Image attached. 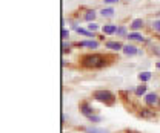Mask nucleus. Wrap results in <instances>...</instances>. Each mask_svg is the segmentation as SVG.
Listing matches in <instances>:
<instances>
[{"label": "nucleus", "instance_id": "9d476101", "mask_svg": "<svg viewBox=\"0 0 160 133\" xmlns=\"http://www.w3.org/2000/svg\"><path fill=\"white\" fill-rule=\"evenodd\" d=\"M105 48L109 49V51H122L123 49V44H122V41L112 40V41H106L105 43Z\"/></svg>", "mask_w": 160, "mask_h": 133}, {"label": "nucleus", "instance_id": "9b49d317", "mask_svg": "<svg viewBox=\"0 0 160 133\" xmlns=\"http://www.w3.org/2000/svg\"><path fill=\"white\" fill-rule=\"evenodd\" d=\"M143 26H145V20L143 19H134L131 21V25H129L131 31H140Z\"/></svg>", "mask_w": 160, "mask_h": 133}, {"label": "nucleus", "instance_id": "5701e85b", "mask_svg": "<svg viewBox=\"0 0 160 133\" xmlns=\"http://www.w3.org/2000/svg\"><path fill=\"white\" fill-rule=\"evenodd\" d=\"M86 28H88L89 31H92V32H96L97 29H100V26L97 25V23H94V21H91V23H89V25H88Z\"/></svg>", "mask_w": 160, "mask_h": 133}, {"label": "nucleus", "instance_id": "aec40b11", "mask_svg": "<svg viewBox=\"0 0 160 133\" xmlns=\"http://www.w3.org/2000/svg\"><path fill=\"white\" fill-rule=\"evenodd\" d=\"M88 121H89V122H92V124H97V122H102V116H100V115H92V116H89V118H88Z\"/></svg>", "mask_w": 160, "mask_h": 133}, {"label": "nucleus", "instance_id": "a211bd4d", "mask_svg": "<svg viewBox=\"0 0 160 133\" xmlns=\"http://www.w3.org/2000/svg\"><path fill=\"white\" fill-rule=\"evenodd\" d=\"M85 132L86 133H109V130H106V129H100V127H86Z\"/></svg>", "mask_w": 160, "mask_h": 133}, {"label": "nucleus", "instance_id": "6ab92c4d", "mask_svg": "<svg viewBox=\"0 0 160 133\" xmlns=\"http://www.w3.org/2000/svg\"><path fill=\"white\" fill-rule=\"evenodd\" d=\"M71 48H72L71 43H68L66 40L62 41V52H63V54H69V52H71Z\"/></svg>", "mask_w": 160, "mask_h": 133}, {"label": "nucleus", "instance_id": "ddd939ff", "mask_svg": "<svg viewBox=\"0 0 160 133\" xmlns=\"http://www.w3.org/2000/svg\"><path fill=\"white\" fill-rule=\"evenodd\" d=\"M146 90H148V86H146V83H142L140 86H137V87H136L134 94H136V96H139V98H140V96H145L146 94H148Z\"/></svg>", "mask_w": 160, "mask_h": 133}, {"label": "nucleus", "instance_id": "4468645a", "mask_svg": "<svg viewBox=\"0 0 160 133\" xmlns=\"http://www.w3.org/2000/svg\"><path fill=\"white\" fill-rule=\"evenodd\" d=\"M114 8H111V6H106V8H103L102 11H100V16L102 17H105V19H111V17H114Z\"/></svg>", "mask_w": 160, "mask_h": 133}, {"label": "nucleus", "instance_id": "a878e982", "mask_svg": "<svg viewBox=\"0 0 160 133\" xmlns=\"http://www.w3.org/2000/svg\"><path fill=\"white\" fill-rule=\"evenodd\" d=\"M157 16H159V17H160V11H159V12H157Z\"/></svg>", "mask_w": 160, "mask_h": 133}, {"label": "nucleus", "instance_id": "393cba45", "mask_svg": "<svg viewBox=\"0 0 160 133\" xmlns=\"http://www.w3.org/2000/svg\"><path fill=\"white\" fill-rule=\"evenodd\" d=\"M156 67H157V69L160 71V61H157V63H156Z\"/></svg>", "mask_w": 160, "mask_h": 133}, {"label": "nucleus", "instance_id": "bb28decb", "mask_svg": "<svg viewBox=\"0 0 160 133\" xmlns=\"http://www.w3.org/2000/svg\"><path fill=\"white\" fill-rule=\"evenodd\" d=\"M159 109H160V101H159Z\"/></svg>", "mask_w": 160, "mask_h": 133}, {"label": "nucleus", "instance_id": "b1692460", "mask_svg": "<svg viewBox=\"0 0 160 133\" xmlns=\"http://www.w3.org/2000/svg\"><path fill=\"white\" fill-rule=\"evenodd\" d=\"M105 5H114V3H119V0H103Z\"/></svg>", "mask_w": 160, "mask_h": 133}, {"label": "nucleus", "instance_id": "4be33fe9", "mask_svg": "<svg viewBox=\"0 0 160 133\" xmlns=\"http://www.w3.org/2000/svg\"><path fill=\"white\" fill-rule=\"evenodd\" d=\"M60 37H62V40H68V38H69V31L65 29V28H62V31H60Z\"/></svg>", "mask_w": 160, "mask_h": 133}, {"label": "nucleus", "instance_id": "f3484780", "mask_svg": "<svg viewBox=\"0 0 160 133\" xmlns=\"http://www.w3.org/2000/svg\"><path fill=\"white\" fill-rule=\"evenodd\" d=\"M128 29H126V26H123V25H120V26H117V31H116V35L117 37H122V38H126L128 37Z\"/></svg>", "mask_w": 160, "mask_h": 133}, {"label": "nucleus", "instance_id": "39448f33", "mask_svg": "<svg viewBox=\"0 0 160 133\" xmlns=\"http://www.w3.org/2000/svg\"><path fill=\"white\" fill-rule=\"evenodd\" d=\"M122 52L126 55V57H134V55H139L140 54V49L136 46V44H132V43H128V44H123V49H122Z\"/></svg>", "mask_w": 160, "mask_h": 133}, {"label": "nucleus", "instance_id": "f257e3e1", "mask_svg": "<svg viewBox=\"0 0 160 133\" xmlns=\"http://www.w3.org/2000/svg\"><path fill=\"white\" fill-rule=\"evenodd\" d=\"M109 58L103 54H97V52H92V54H85L80 57V66L85 67V69H102L105 66L109 64L108 61Z\"/></svg>", "mask_w": 160, "mask_h": 133}, {"label": "nucleus", "instance_id": "cd10ccee", "mask_svg": "<svg viewBox=\"0 0 160 133\" xmlns=\"http://www.w3.org/2000/svg\"><path fill=\"white\" fill-rule=\"evenodd\" d=\"M128 133H134V132H128Z\"/></svg>", "mask_w": 160, "mask_h": 133}, {"label": "nucleus", "instance_id": "2eb2a0df", "mask_svg": "<svg viewBox=\"0 0 160 133\" xmlns=\"http://www.w3.org/2000/svg\"><path fill=\"white\" fill-rule=\"evenodd\" d=\"M76 32L79 34V35H83V37H96V32H92V31H89L88 28L85 29V28H77L76 29Z\"/></svg>", "mask_w": 160, "mask_h": 133}, {"label": "nucleus", "instance_id": "f8f14e48", "mask_svg": "<svg viewBox=\"0 0 160 133\" xmlns=\"http://www.w3.org/2000/svg\"><path fill=\"white\" fill-rule=\"evenodd\" d=\"M96 17H97V12H96L94 9H86V11H85V14H83V20H85V21H88V23L94 21Z\"/></svg>", "mask_w": 160, "mask_h": 133}, {"label": "nucleus", "instance_id": "20e7f679", "mask_svg": "<svg viewBox=\"0 0 160 133\" xmlns=\"http://www.w3.org/2000/svg\"><path fill=\"white\" fill-rule=\"evenodd\" d=\"M143 101L148 107H156L159 106V101H160V96L156 94V92H148L146 95L143 96Z\"/></svg>", "mask_w": 160, "mask_h": 133}, {"label": "nucleus", "instance_id": "6e6552de", "mask_svg": "<svg viewBox=\"0 0 160 133\" xmlns=\"http://www.w3.org/2000/svg\"><path fill=\"white\" fill-rule=\"evenodd\" d=\"M126 38H128L129 41H136V43H145V41H146V38L143 37L139 31H131Z\"/></svg>", "mask_w": 160, "mask_h": 133}, {"label": "nucleus", "instance_id": "423d86ee", "mask_svg": "<svg viewBox=\"0 0 160 133\" xmlns=\"http://www.w3.org/2000/svg\"><path fill=\"white\" fill-rule=\"evenodd\" d=\"M76 46L77 48H89V49H97L100 46V43L97 40H94V38H91V40H82V41H77L76 43Z\"/></svg>", "mask_w": 160, "mask_h": 133}, {"label": "nucleus", "instance_id": "412c9836", "mask_svg": "<svg viewBox=\"0 0 160 133\" xmlns=\"http://www.w3.org/2000/svg\"><path fill=\"white\" fill-rule=\"evenodd\" d=\"M152 31H156L157 34H160V19H156L154 21H152Z\"/></svg>", "mask_w": 160, "mask_h": 133}, {"label": "nucleus", "instance_id": "f03ea898", "mask_svg": "<svg viewBox=\"0 0 160 133\" xmlns=\"http://www.w3.org/2000/svg\"><path fill=\"white\" fill-rule=\"evenodd\" d=\"M92 99L99 101V103L105 104V106H114L116 101H117L116 95L111 90H106V89H97V90H94L92 92Z\"/></svg>", "mask_w": 160, "mask_h": 133}, {"label": "nucleus", "instance_id": "dca6fc26", "mask_svg": "<svg viewBox=\"0 0 160 133\" xmlns=\"http://www.w3.org/2000/svg\"><path fill=\"white\" fill-rule=\"evenodd\" d=\"M140 83H148L151 78H152V74L151 72H148V71H145V72H140L139 75H137Z\"/></svg>", "mask_w": 160, "mask_h": 133}, {"label": "nucleus", "instance_id": "7ed1b4c3", "mask_svg": "<svg viewBox=\"0 0 160 133\" xmlns=\"http://www.w3.org/2000/svg\"><path fill=\"white\" fill-rule=\"evenodd\" d=\"M79 110H80V113L83 115L86 119H88L89 116H92V115L97 113V110H96V109L88 103V101H82V103H80L79 104Z\"/></svg>", "mask_w": 160, "mask_h": 133}, {"label": "nucleus", "instance_id": "0eeeda50", "mask_svg": "<svg viewBox=\"0 0 160 133\" xmlns=\"http://www.w3.org/2000/svg\"><path fill=\"white\" fill-rule=\"evenodd\" d=\"M139 116L143 118V119H154V118H156V112L151 110V109L146 106V107H143V109L139 110Z\"/></svg>", "mask_w": 160, "mask_h": 133}, {"label": "nucleus", "instance_id": "1a4fd4ad", "mask_svg": "<svg viewBox=\"0 0 160 133\" xmlns=\"http://www.w3.org/2000/svg\"><path fill=\"white\" fill-rule=\"evenodd\" d=\"M116 31H117V25L108 23V25H103V26H102V34H103V35H114Z\"/></svg>", "mask_w": 160, "mask_h": 133}]
</instances>
